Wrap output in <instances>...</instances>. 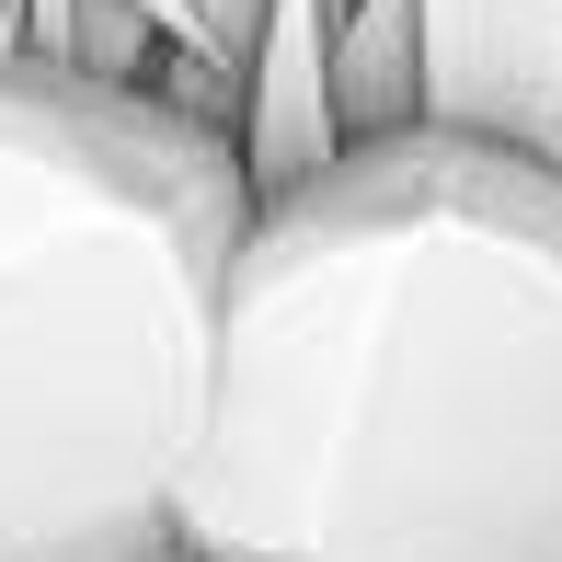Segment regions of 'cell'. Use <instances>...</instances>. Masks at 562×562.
Listing matches in <instances>:
<instances>
[{
    "instance_id": "cell-4",
    "label": "cell",
    "mask_w": 562,
    "mask_h": 562,
    "mask_svg": "<svg viewBox=\"0 0 562 562\" xmlns=\"http://www.w3.org/2000/svg\"><path fill=\"white\" fill-rule=\"evenodd\" d=\"M334 12L345 0H276L265 46H252V81H241V161L265 195L311 184L322 161H345V104H334Z\"/></svg>"
},
{
    "instance_id": "cell-7",
    "label": "cell",
    "mask_w": 562,
    "mask_h": 562,
    "mask_svg": "<svg viewBox=\"0 0 562 562\" xmlns=\"http://www.w3.org/2000/svg\"><path fill=\"white\" fill-rule=\"evenodd\" d=\"M23 12H35V0H0V46H23Z\"/></svg>"
},
{
    "instance_id": "cell-6",
    "label": "cell",
    "mask_w": 562,
    "mask_h": 562,
    "mask_svg": "<svg viewBox=\"0 0 562 562\" xmlns=\"http://www.w3.org/2000/svg\"><path fill=\"white\" fill-rule=\"evenodd\" d=\"M149 12H161V23H172V35H184V46H195V0H149Z\"/></svg>"
},
{
    "instance_id": "cell-1",
    "label": "cell",
    "mask_w": 562,
    "mask_h": 562,
    "mask_svg": "<svg viewBox=\"0 0 562 562\" xmlns=\"http://www.w3.org/2000/svg\"><path fill=\"white\" fill-rule=\"evenodd\" d=\"M184 562H562V161L391 126L218 288Z\"/></svg>"
},
{
    "instance_id": "cell-2",
    "label": "cell",
    "mask_w": 562,
    "mask_h": 562,
    "mask_svg": "<svg viewBox=\"0 0 562 562\" xmlns=\"http://www.w3.org/2000/svg\"><path fill=\"white\" fill-rule=\"evenodd\" d=\"M252 207L218 104L0 46V562H184Z\"/></svg>"
},
{
    "instance_id": "cell-3",
    "label": "cell",
    "mask_w": 562,
    "mask_h": 562,
    "mask_svg": "<svg viewBox=\"0 0 562 562\" xmlns=\"http://www.w3.org/2000/svg\"><path fill=\"white\" fill-rule=\"evenodd\" d=\"M425 126L562 161V0H425Z\"/></svg>"
},
{
    "instance_id": "cell-5",
    "label": "cell",
    "mask_w": 562,
    "mask_h": 562,
    "mask_svg": "<svg viewBox=\"0 0 562 562\" xmlns=\"http://www.w3.org/2000/svg\"><path fill=\"white\" fill-rule=\"evenodd\" d=\"M334 104H345V138L425 126V0H345L334 12Z\"/></svg>"
}]
</instances>
